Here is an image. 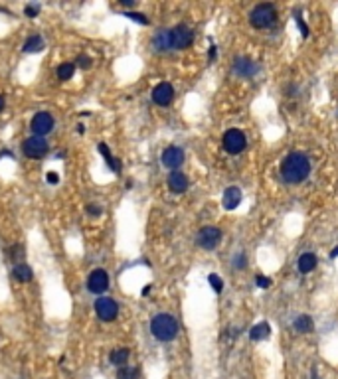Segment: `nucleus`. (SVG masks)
<instances>
[{
    "mask_svg": "<svg viewBox=\"0 0 338 379\" xmlns=\"http://www.w3.org/2000/svg\"><path fill=\"white\" fill-rule=\"evenodd\" d=\"M38 10H40V6H38V4H34V6H32V4H28V6L24 8V14H26L28 18H36V16H38Z\"/></svg>",
    "mask_w": 338,
    "mask_h": 379,
    "instance_id": "cd10ccee",
    "label": "nucleus"
},
{
    "mask_svg": "<svg viewBox=\"0 0 338 379\" xmlns=\"http://www.w3.org/2000/svg\"><path fill=\"white\" fill-rule=\"evenodd\" d=\"M48 142L42 138V136H30L22 142V152L26 158H32V160H42V158L48 154Z\"/></svg>",
    "mask_w": 338,
    "mask_h": 379,
    "instance_id": "39448f33",
    "label": "nucleus"
},
{
    "mask_svg": "<svg viewBox=\"0 0 338 379\" xmlns=\"http://www.w3.org/2000/svg\"><path fill=\"white\" fill-rule=\"evenodd\" d=\"M87 214H89V216H101V208H99L97 204H89V206H87Z\"/></svg>",
    "mask_w": 338,
    "mask_h": 379,
    "instance_id": "c756f323",
    "label": "nucleus"
},
{
    "mask_svg": "<svg viewBox=\"0 0 338 379\" xmlns=\"http://www.w3.org/2000/svg\"><path fill=\"white\" fill-rule=\"evenodd\" d=\"M162 164L170 168L172 172H176L182 164H184V150L178 148V146H168L164 152H162Z\"/></svg>",
    "mask_w": 338,
    "mask_h": 379,
    "instance_id": "9b49d317",
    "label": "nucleus"
},
{
    "mask_svg": "<svg viewBox=\"0 0 338 379\" xmlns=\"http://www.w3.org/2000/svg\"><path fill=\"white\" fill-rule=\"evenodd\" d=\"M2 109H4V97L0 95V111H2Z\"/></svg>",
    "mask_w": 338,
    "mask_h": 379,
    "instance_id": "f704fd0d",
    "label": "nucleus"
},
{
    "mask_svg": "<svg viewBox=\"0 0 338 379\" xmlns=\"http://www.w3.org/2000/svg\"><path fill=\"white\" fill-rule=\"evenodd\" d=\"M117 379H138V369L133 365H125L117 369Z\"/></svg>",
    "mask_w": 338,
    "mask_h": 379,
    "instance_id": "b1692460",
    "label": "nucleus"
},
{
    "mask_svg": "<svg viewBox=\"0 0 338 379\" xmlns=\"http://www.w3.org/2000/svg\"><path fill=\"white\" fill-rule=\"evenodd\" d=\"M99 152H101L103 156H105L107 164H109V168H111V170H113L115 174H119V172H121V164L117 162V158H115L113 154H111V152H109V148H107V144H105V142H101V144H99Z\"/></svg>",
    "mask_w": 338,
    "mask_h": 379,
    "instance_id": "aec40b11",
    "label": "nucleus"
},
{
    "mask_svg": "<svg viewBox=\"0 0 338 379\" xmlns=\"http://www.w3.org/2000/svg\"><path fill=\"white\" fill-rule=\"evenodd\" d=\"M275 20H277V10H275L273 4H267V2H265V4H257V6L251 10V14H249V22H251L255 28H259V30L273 26Z\"/></svg>",
    "mask_w": 338,
    "mask_h": 379,
    "instance_id": "7ed1b4c3",
    "label": "nucleus"
},
{
    "mask_svg": "<svg viewBox=\"0 0 338 379\" xmlns=\"http://www.w3.org/2000/svg\"><path fill=\"white\" fill-rule=\"evenodd\" d=\"M129 357H131L129 347H115V349L109 353V363L119 369V367L129 365Z\"/></svg>",
    "mask_w": 338,
    "mask_h": 379,
    "instance_id": "4468645a",
    "label": "nucleus"
},
{
    "mask_svg": "<svg viewBox=\"0 0 338 379\" xmlns=\"http://www.w3.org/2000/svg\"><path fill=\"white\" fill-rule=\"evenodd\" d=\"M172 99H174V89H172V85L166 83V81L158 83V85L152 89V101H154L158 107H166V105H170Z\"/></svg>",
    "mask_w": 338,
    "mask_h": 379,
    "instance_id": "f8f14e48",
    "label": "nucleus"
},
{
    "mask_svg": "<svg viewBox=\"0 0 338 379\" xmlns=\"http://www.w3.org/2000/svg\"><path fill=\"white\" fill-rule=\"evenodd\" d=\"M125 16L127 18H131V20H135V22H138V24H148V18L144 16V14H138V12H125Z\"/></svg>",
    "mask_w": 338,
    "mask_h": 379,
    "instance_id": "a878e982",
    "label": "nucleus"
},
{
    "mask_svg": "<svg viewBox=\"0 0 338 379\" xmlns=\"http://www.w3.org/2000/svg\"><path fill=\"white\" fill-rule=\"evenodd\" d=\"M77 63H79V67L89 69V67H91V58H87V56H79V58H77Z\"/></svg>",
    "mask_w": 338,
    "mask_h": 379,
    "instance_id": "c85d7f7f",
    "label": "nucleus"
},
{
    "mask_svg": "<svg viewBox=\"0 0 338 379\" xmlns=\"http://www.w3.org/2000/svg\"><path fill=\"white\" fill-rule=\"evenodd\" d=\"M208 281H210L212 288H214L216 292H222V288H224V283H222V279H220L218 275H210V277H208Z\"/></svg>",
    "mask_w": 338,
    "mask_h": 379,
    "instance_id": "bb28decb",
    "label": "nucleus"
},
{
    "mask_svg": "<svg viewBox=\"0 0 338 379\" xmlns=\"http://www.w3.org/2000/svg\"><path fill=\"white\" fill-rule=\"evenodd\" d=\"M73 73H75V65L73 63H62L60 67H58V79H62V81H68V79H71L73 77Z\"/></svg>",
    "mask_w": 338,
    "mask_h": 379,
    "instance_id": "5701e85b",
    "label": "nucleus"
},
{
    "mask_svg": "<svg viewBox=\"0 0 338 379\" xmlns=\"http://www.w3.org/2000/svg\"><path fill=\"white\" fill-rule=\"evenodd\" d=\"M95 314L101 322H113L119 316V304L109 296H101L95 300Z\"/></svg>",
    "mask_w": 338,
    "mask_h": 379,
    "instance_id": "0eeeda50",
    "label": "nucleus"
},
{
    "mask_svg": "<svg viewBox=\"0 0 338 379\" xmlns=\"http://www.w3.org/2000/svg\"><path fill=\"white\" fill-rule=\"evenodd\" d=\"M87 288H89V292H93V294L105 292V290L109 288V275H107L103 269H95V271L89 275V279H87Z\"/></svg>",
    "mask_w": 338,
    "mask_h": 379,
    "instance_id": "9d476101",
    "label": "nucleus"
},
{
    "mask_svg": "<svg viewBox=\"0 0 338 379\" xmlns=\"http://www.w3.org/2000/svg\"><path fill=\"white\" fill-rule=\"evenodd\" d=\"M336 255H338V247L334 249V251H332V257H336Z\"/></svg>",
    "mask_w": 338,
    "mask_h": 379,
    "instance_id": "c9c22d12",
    "label": "nucleus"
},
{
    "mask_svg": "<svg viewBox=\"0 0 338 379\" xmlns=\"http://www.w3.org/2000/svg\"><path fill=\"white\" fill-rule=\"evenodd\" d=\"M236 69L241 73V75H251V73H253V65H251L249 60H237Z\"/></svg>",
    "mask_w": 338,
    "mask_h": 379,
    "instance_id": "393cba45",
    "label": "nucleus"
},
{
    "mask_svg": "<svg viewBox=\"0 0 338 379\" xmlns=\"http://www.w3.org/2000/svg\"><path fill=\"white\" fill-rule=\"evenodd\" d=\"M220 241H222V231L218 227H204L198 231V245L206 251L216 249Z\"/></svg>",
    "mask_w": 338,
    "mask_h": 379,
    "instance_id": "1a4fd4ad",
    "label": "nucleus"
},
{
    "mask_svg": "<svg viewBox=\"0 0 338 379\" xmlns=\"http://www.w3.org/2000/svg\"><path fill=\"white\" fill-rule=\"evenodd\" d=\"M168 189L172 194H184L188 189V178L182 172H172L168 176Z\"/></svg>",
    "mask_w": 338,
    "mask_h": 379,
    "instance_id": "ddd939ff",
    "label": "nucleus"
},
{
    "mask_svg": "<svg viewBox=\"0 0 338 379\" xmlns=\"http://www.w3.org/2000/svg\"><path fill=\"white\" fill-rule=\"evenodd\" d=\"M271 284L269 279H265V277H257V286H261V288H267Z\"/></svg>",
    "mask_w": 338,
    "mask_h": 379,
    "instance_id": "2f4dec72",
    "label": "nucleus"
},
{
    "mask_svg": "<svg viewBox=\"0 0 338 379\" xmlns=\"http://www.w3.org/2000/svg\"><path fill=\"white\" fill-rule=\"evenodd\" d=\"M46 182H48V184H58V182H60V176H58L56 172H48V174H46Z\"/></svg>",
    "mask_w": 338,
    "mask_h": 379,
    "instance_id": "7c9ffc66",
    "label": "nucleus"
},
{
    "mask_svg": "<svg viewBox=\"0 0 338 379\" xmlns=\"http://www.w3.org/2000/svg\"><path fill=\"white\" fill-rule=\"evenodd\" d=\"M295 330L299 332V334H306V332H312V320H310V316H299L297 320H295Z\"/></svg>",
    "mask_w": 338,
    "mask_h": 379,
    "instance_id": "4be33fe9",
    "label": "nucleus"
},
{
    "mask_svg": "<svg viewBox=\"0 0 338 379\" xmlns=\"http://www.w3.org/2000/svg\"><path fill=\"white\" fill-rule=\"evenodd\" d=\"M168 42L170 50H186L194 42V32L190 30L188 26H184V24L174 26L172 30H168Z\"/></svg>",
    "mask_w": 338,
    "mask_h": 379,
    "instance_id": "20e7f679",
    "label": "nucleus"
},
{
    "mask_svg": "<svg viewBox=\"0 0 338 379\" xmlns=\"http://www.w3.org/2000/svg\"><path fill=\"white\" fill-rule=\"evenodd\" d=\"M152 48H154L156 52H166V50H170L168 30H162V32H158V34H154V38H152Z\"/></svg>",
    "mask_w": 338,
    "mask_h": 379,
    "instance_id": "a211bd4d",
    "label": "nucleus"
},
{
    "mask_svg": "<svg viewBox=\"0 0 338 379\" xmlns=\"http://www.w3.org/2000/svg\"><path fill=\"white\" fill-rule=\"evenodd\" d=\"M150 332L158 342H172L178 336V322L172 314H156L150 320Z\"/></svg>",
    "mask_w": 338,
    "mask_h": 379,
    "instance_id": "f03ea898",
    "label": "nucleus"
},
{
    "mask_svg": "<svg viewBox=\"0 0 338 379\" xmlns=\"http://www.w3.org/2000/svg\"><path fill=\"white\" fill-rule=\"evenodd\" d=\"M310 172V162L301 152H291L281 164V178L287 184H299Z\"/></svg>",
    "mask_w": 338,
    "mask_h": 379,
    "instance_id": "f257e3e1",
    "label": "nucleus"
},
{
    "mask_svg": "<svg viewBox=\"0 0 338 379\" xmlns=\"http://www.w3.org/2000/svg\"><path fill=\"white\" fill-rule=\"evenodd\" d=\"M121 4H123V6H133L135 2H133V0H121Z\"/></svg>",
    "mask_w": 338,
    "mask_h": 379,
    "instance_id": "72a5a7b5",
    "label": "nucleus"
},
{
    "mask_svg": "<svg viewBox=\"0 0 338 379\" xmlns=\"http://www.w3.org/2000/svg\"><path fill=\"white\" fill-rule=\"evenodd\" d=\"M30 130L34 132V136H42L44 138L46 134H50L54 130V117L50 113H46V111L34 115V119L30 123Z\"/></svg>",
    "mask_w": 338,
    "mask_h": 379,
    "instance_id": "6e6552de",
    "label": "nucleus"
},
{
    "mask_svg": "<svg viewBox=\"0 0 338 379\" xmlns=\"http://www.w3.org/2000/svg\"><path fill=\"white\" fill-rule=\"evenodd\" d=\"M245 146H247V138H245V134H243L241 130L230 128V130L224 134V148H226V152H230V154H239V152L245 150Z\"/></svg>",
    "mask_w": 338,
    "mask_h": 379,
    "instance_id": "423d86ee",
    "label": "nucleus"
},
{
    "mask_svg": "<svg viewBox=\"0 0 338 379\" xmlns=\"http://www.w3.org/2000/svg\"><path fill=\"white\" fill-rule=\"evenodd\" d=\"M239 204H241V189L232 186L224 192V208L226 210H236Z\"/></svg>",
    "mask_w": 338,
    "mask_h": 379,
    "instance_id": "2eb2a0df",
    "label": "nucleus"
},
{
    "mask_svg": "<svg viewBox=\"0 0 338 379\" xmlns=\"http://www.w3.org/2000/svg\"><path fill=\"white\" fill-rule=\"evenodd\" d=\"M314 269H316V257H314V253H303L301 259H299V271L303 275H306V273H310Z\"/></svg>",
    "mask_w": 338,
    "mask_h": 379,
    "instance_id": "dca6fc26",
    "label": "nucleus"
},
{
    "mask_svg": "<svg viewBox=\"0 0 338 379\" xmlns=\"http://www.w3.org/2000/svg\"><path fill=\"white\" fill-rule=\"evenodd\" d=\"M44 50V40H42V36H32V38H28L26 40V44H24V52L26 54H36V52H42Z\"/></svg>",
    "mask_w": 338,
    "mask_h": 379,
    "instance_id": "6ab92c4d",
    "label": "nucleus"
},
{
    "mask_svg": "<svg viewBox=\"0 0 338 379\" xmlns=\"http://www.w3.org/2000/svg\"><path fill=\"white\" fill-rule=\"evenodd\" d=\"M269 332H271L269 324H265V322H263V324H257V326H253V328H251V332H249V338L257 342V340H263V338H267V336H269Z\"/></svg>",
    "mask_w": 338,
    "mask_h": 379,
    "instance_id": "412c9836",
    "label": "nucleus"
},
{
    "mask_svg": "<svg viewBox=\"0 0 338 379\" xmlns=\"http://www.w3.org/2000/svg\"><path fill=\"white\" fill-rule=\"evenodd\" d=\"M14 277H16V281H20V283H30V281L34 279V271H32L28 265L20 263V265L14 267Z\"/></svg>",
    "mask_w": 338,
    "mask_h": 379,
    "instance_id": "f3484780",
    "label": "nucleus"
},
{
    "mask_svg": "<svg viewBox=\"0 0 338 379\" xmlns=\"http://www.w3.org/2000/svg\"><path fill=\"white\" fill-rule=\"evenodd\" d=\"M245 263H247V261H245V257H243V255H239V259L236 261V267H237V269H241Z\"/></svg>",
    "mask_w": 338,
    "mask_h": 379,
    "instance_id": "473e14b6",
    "label": "nucleus"
}]
</instances>
